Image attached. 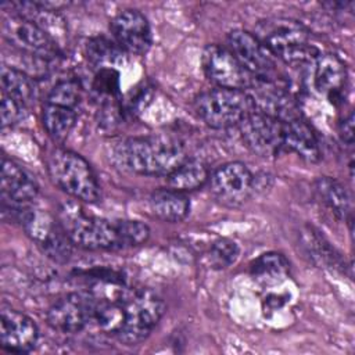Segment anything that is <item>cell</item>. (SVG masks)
Wrapping results in <instances>:
<instances>
[{
  "label": "cell",
  "mask_w": 355,
  "mask_h": 355,
  "mask_svg": "<svg viewBox=\"0 0 355 355\" xmlns=\"http://www.w3.org/2000/svg\"><path fill=\"white\" fill-rule=\"evenodd\" d=\"M227 49L241 67L259 83H280L277 58L251 32L234 29L227 35Z\"/></svg>",
  "instance_id": "52a82bcc"
},
{
  "label": "cell",
  "mask_w": 355,
  "mask_h": 355,
  "mask_svg": "<svg viewBox=\"0 0 355 355\" xmlns=\"http://www.w3.org/2000/svg\"><path fill=\"white\" fill-rule=\"evenodd\" d=\"M26 107L17 103L15 100L3 96L1 100V123L4 128L14 126L25 118Z\"/></svg>",
  "instance_id": "4dcf8cb0"
},
{
  "label": "cell",
  "mask_w": 355,
  "mask_h": 355,
  "mask_svg": "<svg viewBox=\"0 0 355 355\" xmlns=\"http://www.w3.org/2000/svg\"><path fill=\"white\" fill-rule=\"evenodd\" d=\"M338 136L345 144L348 146L354 144V114L352 112H349L347 116H344L338 122Z\"/></svg>",
  "instance_id": "1f68e13d"
},
{
  "label": "cell",
  "mask_w": 355,
  "mask_h": 355,
  "mask_svg": "<svg viewBox=\"0 0 355 355\" xmlns=\"http://www.w3.org/2000/svg\"><path fill=\"white\" fill-rule=\"evenodd\" d=\"M283 147L308 162H318L322 158L318 137L301 116L283 122Z\"/></svg>",
  "instance_id": "ac0fdd59"
},
{
  "label": "cell",
  "mask_w": 355,
  "mask_h": 355,
  "mask_svg": "<svg viewBox=\"0 0 355 355\" xmlns=\"http://www.w3.org/2000/svg\"><path fill=\"white\" fill-rule=\"evenodd\" d=\"M148 205L151 212L164 222H182L190 211V201L186 193L168 189H158L150 194Z\"/></svg>",
  "instance_id": "d6986e66"
},
{
  "label": "cell",
  "mask_w": 355,
  "mask_h": 355,
  "mask_svg": "<svg viewBox=\"0 0 355 355\" xmlns=\"http://www.w3.org/2000/svg\"><path fill=\"white\" fill-rule=\"evenodd\" d=\"M347 68L333 53L319 54L315 60L313 86L319 94L326 97L333 105H340L345 97Z\"/></svg>",
  "instance_id": "2e32d148"
},
{
  "label": "cell",
  "mask_w": 355,
  "mask_h": 355,
  "mask_svg": "<svg viewBox=\"0 0 355 355\" xmlns=\"http://www.w3.org/2000/svg\"><path fill=\"white\" fill-rule=\"evenodd\" d=\"M82 100V86L75 79H64L54 85L46 101L78 110Z\"/></svg>",
  "instance_id": "83f0119b"
},
{
  "label": "cell",
  "mask_w": 355,
  "mask_h": 355,
  "mask_svg": "<svg viewBox=\"0 0 355 355\" xmlns=\"http://www.w3.org/2000/svg\"><path fill=\"white\" fill-rule=\"evenodd\" d=\"M115 158L137 175L165 178L187 159L180 141L166 135L126 139L115 148Z\"/></svg>",
  "instance_id": "6da1fadb"
},
{
  "label": "cell",
  "mask_w": 355,
  "mask_h": 355,
  "mask_svg": "<svg viewBox=\"0 0 355 355\" xmlns=\"http://www.w3.org/2000/svg\"><path fill=\"white\" fill-rule=\"evenodd\" d=\"M290 272L287 258L280 252H265L250 265V273L261 286H275L286 280Z\"/></svg>",
  "instance_id": "44dd1931"
},
{
  "label": "cell",
  "mask_w": 355,
  "mask_h": 355,
  "mask_svg": "<svg viewBox=\"0 0 355 355\" xmlns=\"http://www.w3.org/2000/svg\"><path fill=\"white\" fill-rule=\"evenodd\" d=\"M118 227H119V234H121L123 248L141 245L150 237L148 226L140 220L119 219Z\"/></svg>",
  "instance_id": "f546056e"
},
{
  "label": "cell",
  "mask_w": 355,
  "mask_h": 355,
  "mask_svg": "<svg viewBox=\"0 0 355 355\" xmlns=\"http://www.w3.org/2000/svg\"><path fill=\"white\" fill-rule=\"evenodd\" d=\"M193 105L198 118L212 129L239 126L255 110L254 98L247 90L225 87L200 93Z\"/></svg>",
  "instance_id": "8992f818"
},
{
  "label": "cell",
  "mask_w": 355,
  "mask_h": 355,
  "mask_svg": "<svg viewBox=\"0 0 355 355\" xmlns=\"http://www.w3.org/2000/svg\"><path fill=\"white\" fill-rule=\"evenodd\" d=\"M76 119L78 110L75 108L49 101L43 104L42 125L54 141H64L75 128Z\"/></svg>",
  "instance_id": "7402d4cb"
},
{
  "label": "cell",
  "mask_w": 355,
  "mask_h": 355,
  "mask_svg": "<svg viewBox=\"0 0 355 355\" xmlns=\"http://www.w3.org/2000/svg\"><path fill=\"white\" fill-rule=\"evenodd\" d=\"M239 257V245L230 239H218L212 243L208 259L214 269H226L232 266Z\"/></svg>",
  "instance_id": "f1b7e54d"
},
{
  "label": "cell",
  "mask_w": 355,
  "mask_h": 355,
  "mask_svg": "<svg viewBox=\"0 0 355 355\" xmlns=\"http://www.w3.org/2000/svg\"><path fill=\"white\" fill-rule=\"evenodd\" d=\"M3 31L6 37H8L12 44L31 55L50 61L57 58L60 54V46L51 36H49L37 25L17 14H12L4 19Z\"/></svg>",
  "instance_id": "4fadbf2b"
},
{
  "label": "cell",
  "mask_w": 355,
  "mask_h": 355,
  "mask_svg": "<svg viewBox=\"0 0 355 355\" xmlns=\"http://www.w3.org/2000/svg\"><path fill=\"white\" fill-rule=\"evenodd\" d=\"M11 7L15 10L14 14L37 25L57 43L58 37L65 35V21L55 10H50L44 4L36 1L11 3Z\"/></svg>",
  "instance_id": "ffe728a7"
},
{
  "label": "cell",
  "mask_w": 355,
  "mask_h": 355,
  "mask_svg": "<svg viewBox=\"0 0 355 355\" xmlns=\"http://www.w3.org/2000/svg\"><path fill=\"white\" fill-rule=\"evenodd\" d=\"M1 202L15 205H32L39 193L35 178L15 161L1 159Z\"/></svg>",
  "instance_id": "e0dca14e"
},
{
  "label": "cell",
  "mask_w": 355,
  "mask_h": 355,
  "mask_svg": "<svg viewBox=\"0 0 355 355\" xmlns=\"http://www.w3.org/2000/svg\"><path fill=\"white\" fill-rule=\"evenodd\" d=\"M39 338L36 323L25 313L3 306L0 312L1 348L12 354L31 352Z\"/></svg>",
  "instance_id": "9a60e30c"
},
{
  "label": "cell",
  "mask_w": 355,
  "mask_h": 355,
  "mask_svg": "<svg viewBox=\"0 0 355 355\" xmlns=\"http://www.w3.org/2000/svg\"><path fill=\"white\" fill-rule=\"evenodd\" d=\"M122 305L123 323L115 337L125 345L144 341L165 313V302L150 288L125 290Z\"/></svg>",
  "instance_id": "5b68a950"
},
{
  "label": "cell",
  "mask_w": 355,
  "mask_h": 355,
  "mask_svg": "<svg viewBox=\"0 0 355 355\" xmlns=\"http://www.w3.org/2000/svg\"><path fill=\"white\" fill-rule=\"evenodd\" d=\"M92 89L101 104H114L119 98V72L115 68L96 71Z\"/></svg>",
  "instance_id": "4316f807"
},
{
  "label": "cell",
  "mask_w": 355,
  "mask_h": 355,
  "mask_svg": "<svg viewBox=\"0 0 355 355\" xmlns=\"http://www.w3.org/2000/svg\"><path fill=\"white\" fill-rule=\"evenodd\" d=\"M58 220L72 244L85 250H119L122 240L118 220L87 215L76 202L60 207Z\"/></svg>",
  "instance_id": "3957f363"
},
{
  "label": "cell",
  "mask_w": 355,
  "mask_h": 355,
  "mask_svg": "<svg viewBox=\"0 0 355 355\" xmlns=\"http://www.w3.org/2000/svg\"><path fill=\"white\" fill-rule=\"evenodd\" d=\"M50 179L71 197L96 202L101 197L100 184L90 164L78 153L55 147L46 158Z\"/></svg>",
  "instance_id": "277c9868"
},
{
  "label": "cell",
  "mask_w": 355,
  "mask_h": 355,
  "mask_svg": "<svg viewBox=\"0 0 355 355\" xmlns=\"http://www.w3.org/2000/svg\"><path fill=\"white\" fill-rule=\"evenodd\" d=\"M315 191L322 204L338 219L351 218V200L345 187L330 176H320L315 182Z\"/></svg>",
  "instance_id": "603a6c76"
},
{
  "label": "cell",
  "mask_w": 355,
  "mask_h": 355,
  "mask_svg": "<svg viewBox=\"0 0 355 355\" xmlns=\"http://www.w3.org/2000/svg\"><path fill=\"white\" fill-rule=\"evenodd\" d=\"M209 191L225 207H240L252 190L254 176L243 162H227L209 175Z\"/></svg>",
  "instance_id": "7c38bea8"
},
{
  "label": "cell",
  "mask_w": 355,
  "mask_h": 355,
  "mask_svg": "<svg viewBox=\"0 0 355 355\" xmlns=\"http://www.w3.org/2000/svg\"><path fill=\"white\" fill-rule=\"evenodd\" d=\"M94 295L92 291L69 293L47 309V323L60 333H79L93 322Z\"/></svg>",
  "instance_id": "30bf717a"
},
{
  "label": "cell",
  "mask_w": 355,
  "mask_h": 355,
  "mask_svg": "<svg viewBox=\"0 0 355 355\" xmlns=\"http://www.w3.org/2000/svg\"><path fill=\"white\" fill-rule=\"evenodd\" d=\"M19 223L49 258L60 263L69 259L73 244L62 229L58 218L31 205Z\"/></svg>",
  "instance_id": "ba28073f"
},
{
  "label": "cell",
  "mask_w": 355,
  "mask_h": 355,
  "mask_svg": "<svg viewBox=\"0 0 355 355\" xmlns=\"http://www.w3.org/2000/svg\"><path fill=\"white\" fill-rule=\"evenodd\" d=\"M125 51L105 36H96L86 44V57L90 65L98 71L103 68H115L122 64Z\"/></svg>",
  "instance_id": "484cf974"
},
{
  "label": "cell",
  "mask_w": 355,
  "mask_h": 355,
  "mask_svg": "<svg viewBox=\"0 0 355 355\" xmlns=\"http://www.w3.org/2000/svg\"><path fill=\"white\" fill-rule=\"evenodd\" d=\"M209 179L208 168L198 159H186L168 176V187L187 193L200 189Z\"/></svg>",
  "instance_id": "cb8c5ba5"
},
{
  "label": "cell",
  "mask_w": 355,
  "mask_h": 355,
  "mask_svg": "<svg viewBox=\"0 0 355 355\" xmlns=\"http://www.w3.org/2000/svg\"><path fill=\"white\" fill-rule=\"evenodd\" d=\"M1 89L3 96L15 100L26 108L35 98V83L32 78L14 67L4 65L1 68Z\"/></svg>",
  "instance_id": "d4e9b609"
},
{
  "label": "cell",
  "mask_w": 355,
  "mask_h": 355,
  "mask_svg": "<svg viewBox=\"0 0 355 355\" xmlns=\"http://www.w3.org/2000/svg\"><path fill=\"white\" fill-rule=\"evenodd\" d=\"M244 144L262 158H272L283 147V122L277 118L254 110L239 123Z\"/></svg>",
  "instance_id": "9c48e42d"
},
{
  "label": "cell",
  "mask_w": 355,
  "mask_h": 355,
  "mask_svg": "<svg viewBox=\"0 0 355 355\" xmlns=\"http://www.w3.org/2000/svg\"><path fill=\"white\" fill-rule=\"evenodd\" d=\"M207 78L218 87L247 90L255 85L254 78L241 67L227 47L208 44L201 57Z\"/></svg>",
  "instance_id": "8fae6325"
},
{
  "label": "cell",
  "mask_w": 355,
  "mask_h": 355,
  "mask_svg": "<svg viewBox=\"0 0 355 355\" xmlns=\"http://www.w3.org/2000/svg\"><path fill=\"white\" fill-rule=\"evenodd\" d=\"M277 58L286 64H304L319 57V50L309 43L308 28L291 18L261 21L254 33Z\"/></svg>",
  "instance_id": "7a4b0ae2"
},
{
  "label": "cell",
  "mask_w": 355,
  "mask_h": 355,
  "mask_svg": "<svg viewBox=\"0 0 355 355\" xmlns=\"http://www.w3.org/2000/svg\"><path fill=\"white\" fill-rule=\"evenodd\" d=\"M115 43L126 53L143 55L151 47L153 36L148 19L139 10H123L111 21Z\"/></svg>",
  "instance_id": "5bb4252c"
}]
</instances>
